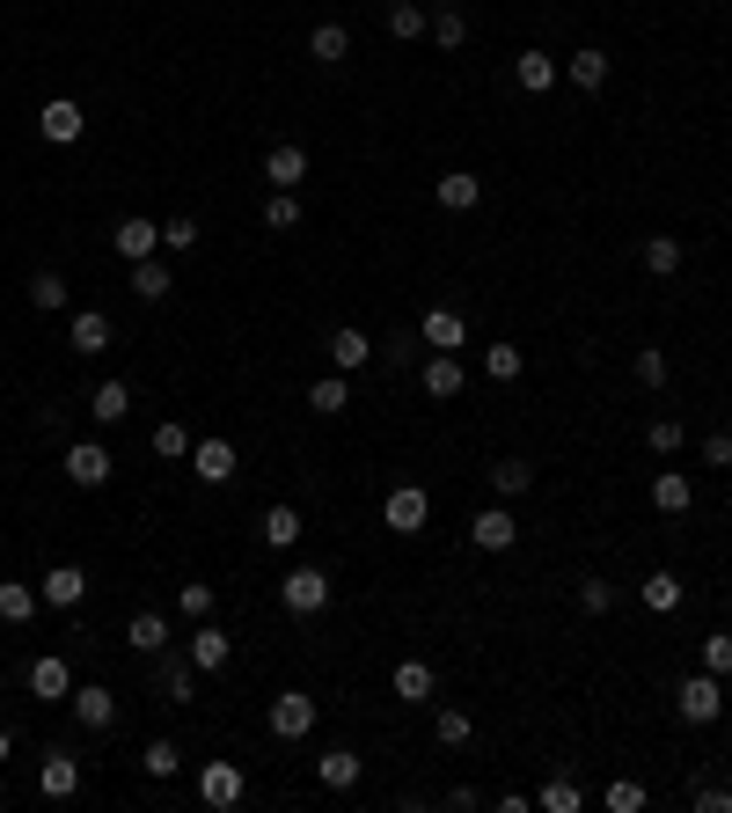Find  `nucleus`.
<instances>
[{"label":"nucleus","instance_id":"obj_56","mask_svg":"<svg viewBox=\"0 0 732 813\" xmlns=\"http://www.w3.org/2000/svg\"><path fill=\"white\" fill-rule=\"evenodd\" d=\"M8 747H16V741H8V725H0V762H8Z\"/></svg>","mask_w":732,"mask_h":813},{"label":"nucleus","instance_id":"obj_55","mask_svg":"<svg viewBox=\"0 0 732 813\" xmlns=\"http://www.w3.org/2000/svg\"><path fill=\"white\" fill-rule=\"evenodd\" d=\"M696 806H703V813H732V792H725V784H703Z\"/></svg>","mask_w":732,"mask_h":813},{"label":"nucleus","instance_id":"obj_24","mask_svg":"<svg viewBox=\"0 0 732 813\" xmlns=\"http://www.w3.org/2000/svg\"><path fill=\"white\" fill-rule=\"evenodd\" d=\"M433 191H439V206H447V212H469V206H484V177H469V169H447V177H439Z\"/></svg>","mask_w":732,"mask_h":813},{"label":"nucleus","instance_id":"obj_47","mask_svg":"<svg viewBox=\"0 0 732 813\" xmlns=\"http://www.w3.org/2000/svg\"><path fill=\"white\" fill-rule=\"evenodd\" d=\"M521 367H527L521 345H491V353H484V374H491V381H521Z\"/></svg>","mask_w":732,"mask_h":813},{"label":"nucleus","instance_id":"obj_50","mask_svg":"<svg viewBox=\"0 0 732 813\" xmlns=\"http://www.w3.org/2000/svg\"><path fill=\"white\" fill-rule=\"evenodd\" d=\"M155 455H161V462H184V455H191V433H184L176 418H169V425H155Z\"/></svg>","mask_w":732,"mask_h":813},{"label":"nucleus","instance_id":"obj_9","mask_svg":"<svg viewBox=\"0 0 732 813\" xmlns=\"http://www.w3.org/2000/svg\"><path fill=\"white\" fill-rule=\"evenodd\" d=\"M264 184H271V191H300V184H308V147L279 140L271 155H264Z\"/></svg>","mask_w":732,"mask_h":813},{"label":"nucleus","instance_id":"obj_49","mask_svg":"<svg viewBox=\"0 0 732 813\" xmlns=\"http://www.w3.org/2000/svg\"><path fill=\"white\" fill-rule=\"evenodd\" d=\"M161 249H169V257H191V249H198V220H191V212L161 228Z\"/></svg>","mask_w":732,"mask_h":813},{"label":"nucleus","instance_id":"obj_32","mask_svg":"<svg viewBox=\"0 0 732 813\" xmlns=\"http://www.w3.org/2000/svg\"><path fill=\"white\" fill-rule=\"evenodd\" d=\"M300 528H308V520H300V506H271V513H264V543H271V549H294Z\"/></svg>","mask_w":732,"mask_h":813},{"label":"nucleus","instance_id":"obj_29","mask_svg":"<svg viewBox=\"0 0 732 813\" xmlns=\"http://www.w3.org/2000/svg\"><path fill=\"white\" fill-rule=\"evenodd\" d=\"M462 337H469V323L454 316V308H425V345H433V353H454Z\"/></svg>","mask_w":732,"mask_h":813},{"label":"nucleus","instance_id":"obj_3","mask_svg":"<svg viewBox=\"0 0 732 813\" xmlns=\"http://www.w3.org/2000/svg\"><path fill=\"white\" fill-rule=\"evenodd\" d=\"M315 718H323V711H315L308 690H279L271 696V733H279V741H308Z\"/></svg>","mask_w":732,"mask_h":813},{"label":"nucleus","instance_id":"obj_57","mask_svg":"<svg viewBox=\"0 0 732 813\" xmlns=\"http://www.w3.org/2000/svg\"><path fill=\"white\" fill-rule=\"evenodd\" d=\"M725 704H732V690H725Z\"/></svg>","mask_w":732,"mask_h":813},{"label":"nucleus","instance_id":"obj_38","mask_svg":"<svg viewBox=\"0 0 732 813\" xmlns=\"http://www.w3.org/2000/svg\"><path fill=\"white\" fill-rule=\"evenodd\" d=\"M527 484H535V469H527L521 455H506V462H491V492H506V498H521Z\"/></svg>","mask_w":732,"mask_h":813},{"label":"nucleus","instance_id":"obj_42","mask_svg":"<svg viewBox=\"0 0 732 813\" xmlns=\"http://www.w3.org/2000/svg\"><path fill=\"white\" fill-rule=\"evenodd\" d=\"M140 770H147V777H176V770H184V747H176V741H147Z\"/></svg>","mask_w":732,"mask_h":813},{"label":"nucleus","instance_id":"obj_11","mask_svg":"<svg viewBox=\"0 0 732 813\" xmlns=\"http://www.w3.org/2000/svg\"><path fill=\"white\" fill-rule=\"evenodd\" d=\"M418 381H425V396H433V404H454V396H462V381H469V374H462V359H454V353H425Z\"/></svg>","mask_w":732,"mask_h":813},{"label":"nucleus","instance_id":"obj_7","mask_svg":"<svg viewBox=\"0 0 732 813\" xmlns=\"http://www.w3.org/2000/svg\"><path fill=\"white\" fill-rule=\"evenodd\" d=\"M67 477H73V492H96V484H110V447H103V440H73V447H67Z\"/></svg>","mask_w":732,"mask_h":813},{"label":"nucleus","instance_id":"obj_31","mask_svg":"<svg viewBox=\"0 0 732 813\" xmlns=\"http://www.w3.org/2000/svg\"><path fill=\"white\" fill-rule=\"evenodd\" d=\"M315 777L330 784V792H352V784H359V755H352V747H330V755L315 762Z\"/></svg>","mask_w":732,"mask_h":813},{"label":"nucleus","instance_id":"obj_13","mask_svg":"<svg viewBox=\"0 0 732 813\" xmlns=\"http://www.w3.org/2000/svg\"><path fill=\"white\" fill-rule=\"evenodd\" d=\"M469 543H476V549H513V543H521V520H513L506 506H484V513L469 520Z\"/></svg>","mask_w":732,"mask_h":813},{"label":"nucleus","instance_id":"obj_30","mask_svg":"<svg viewBox=\"0 0 732 813\" xmlns=\"http://www.w3.org/2000/svg\"><path fill=\"white\" fill-rule=\"evenodd\" d=\"M37 608H44V594H37V586H22V579L0 586V623H16V631H22V623H30Z\"/></svg>","mask_w":732,"mask_h":813},{"label":"nucleus","instance_id":"obj_51","mask_svg":"<svg viewBox=\"0 0 732 813\" xmlns=\"http://www.w3.org/2000/svg\"><path fill=\"white\" fill-rule=\"evenodd\" d=\"M578 608H586V616H609V608H615V586L609 579H578Z\"/></svg>","mask_w":732,"mask_h":813},{"label":"nucleus","instance_id":"obj_20","mask_svg":"<svg viewBox=\"0 0 732 813\" xmlns=\"http://www.w3.org/2000/svg\"><path fill=\"white\" fill-rule=\"evenodd\" d=\"M73 353H81V359H96V353H103V345H110V316H103V308H73Z\"/></svg>","mask_w":732,"mask_h":813},{"label":"nucleus","instance_id":"obj_40","mask_svg":"<svg viewBox=\"0 0 732 813\" xmlns=\"http://www.w3.org/2000/svg\"><path fill=\"white\" fill-rule=\"evenodd\" d=\"M388 37H403V44L425 37V8H418V0H388Z\"/></svg>","mask_w":732,"mask_h":813},{"label":"nucleus","instance_id":"obj_22","mask_svg":"<svg viewBox=\"0 0 732 813\" xmlns=\"http://www.w3.org/2000/svg\"><path fill=\"white\" fill-rule=\"evenodd\" d=\"M557 59H550V52H521V59H513V81H521V89L527 96H550V89H557Z\"/></svg>","mask_w":732,"mask_h":813},{"label":"nucleus","instance_id":"obj_36","mask_svg":"<svg viewBox=\"0 0 732 813\" xmlns=\"http://www.w3.org/2000/svg\"><path fill=\"white\" fill-rule=\"evenodd\" d=\"M469 733H476L469 711H454V704H439V711H433V741H439V747H469Z\"/></svg>","mask_w":732,"mask_h":813},{"label":"nucleus","instance_id":"obj_17","mask_svg":"<svg viewBox=\"0 0 732 813\" xmlns=\"http://www.w3.org/2000/svg\"><path fill=\"white\" fill-rule=\"evenodd\" d=\"M125 645H132V653H169V616H161V608H132Z\"/></svg>","mask_w":732,"mask_h":813},{"label":"nucleus","instance_id":"obj_19","mask_svg":"<svg viewBox=\"0 0 732 813\" xmlns=\"http://www.w3.org/2000/svg\"><path fill=\"white\" fill-rule=\"evenodd\" d=\"M366 359H374V337H366V330H352V323H345V330H330V367L337 374H359Z\"/></svg>","mask_w":732,"mask_h":813},{"label":"nucleus","instance_id":"obj_5","mask_svg":"<svg viewBox=\"0 0 732 813\" xmlns=\"http://www.w3.org/2000/svg\"><path fill=\"white\" fill-rule=\"evenodd\" d=\"M382 520L396 535H418L425 520H433V498H425V484H396V492H388V506H382Z\"/></svg>","mask_w":732,"mask_h":813},{"label":"nucleus","instance_id":"obj_48","mask_svg":"<svg viewBox=\"0 0 732 813\" xmlns=\"http://www.w3.org/2000/svg\"><path fill=\"white\" fill-rule=\"evenodd\" d=\"M264 228H279V235L300 228V198H294V191H271V206H264Z\"/></svg>","mask_w":732,"mask_h":813},{"label":"nucleus","instance_id":"obj_54","mask_svg":"<svg viewBox=\"0 0 732 813\" xmlns=\"http://www.w3.org/2000/svg\"><path fill=\"white\" fill-rule=\"evenodd\" d=\"M703 462H711V469H732V433H711V440H703Z\"/></svg>","mask_w":732,"mask_h":813},{"label":"nucleus","instance_id":"obj_16","mask_svg":"<svg viewBox=\"0 0 732 813\" xmlns=\"http://www.w3.org/2000/svg\"><path fill=\"white\" fill-rule=\"evenodd\" d=\"M110 249H118L125 265H140V257H155V249H161V228H155V220H140V212H132V220H118V235H110Z\"/></svg>","mask_w":732,"mask_h":813},{"label":"nucleus","instance_id":"obj_8","mask_svg":"<svg viewBox=\"0 0 732 813\" xmlns=\"http://www.w3.org/2000/svg\"><path fill=\"white\" fill-rule=\"evenodd\" d=\"M184 653H191V667H198V674H220L227 660H235V637H227L220 623L206 616V623H198V631H191V645H184Z\"/></svg>","mask_w":732,"mask_h":813},{"label":"nucleus","instance_id":"obj_41","mask_svg":"<svg viewBox=\"0 0 732 813\" xmlns=\"http://www.w3.org/2000/svg\"><path fill=\"white\" fill-rule=\"evenodd\" d=\"M30 301L44 308V316H59V308H67L73 294H67V279H59V271H37V279H30Z\"/></svg>","mask_w":732,"mask_h":813},{"label":"nucleus","instance_id":"obj_10","mask_svg":"<svg viewBox=\"0 0 732 813\" xmlns=\"http://www.w3.org/2000/svg\"><path fill=\"white\" fill-rule=\"evenodd\" d=\"M67 704H73V718H81L88 733H110V725H118V696H110L103 682H81V690H73Z\"/></svg>","mask_w":732,"mask_h":813},{"label":"nucleus","instance_id":"obj_18","mask_svg":"<svg viewBox=\"0 0 732 813\" xmlns=\"http://www.w3.org/2000/svg\"><path fill=\"white\" fill-rule=\"evenodd\" d=\"M308 59H315V67H345V59H352V30H345V22H315V30H308Z\"/></svg>","mask_w":732,"mask_h":813},{"label":"nucleus","instance_id":"obj_27","mask_svg":"<svg viewBox=\"0 0 732 813\" xmlns=\"http://www.w3.org/2000/svg\"><path fill=\"white\" fill-rule=\"evenodd\" d=\"M652 506L660 513H689L696 506V484L681 477V469H660V477H652Z\"/></svg>","mask_w":732,"mask_h":813},{"label":"nucleus","instance_id":"obj_6","mask_svg":"<svg viewBox=\"0 0 732 813\" xmlns=\"http://www.w3.org/2000/svg\"><path fill=\"white\" fill-rule=\"evenodd\" d=\"M37 132H44L52 147H73L88 132V118H81V103H73V96H52V103L37 110Z\"/></svg>","mask_w":732,"mask_h":813},{"label":"nucleus","instance_id":"obj_26","mask_svg":"<svg viewBox=\"0 0 732 813\" xmlns=\"http://www.w3.org/2000/svg\"><path fill=\"white\" fill-rule=\"evenodd\" d=\"M308 410H315V418H337V410H352V381H345V374H323V381H308Z\"/></svg>","mask_w":732,"mask_h":813},{"label":"nucleus","instance_id":"obj_1","mask_svg":"<svg viewBox=\"0 0 732 813\" xmlns=\"http://www.w3.org/2000/svg\"><path fill=\"white\" fill-rule=\"evenodd\" d=\"M718 711H725V682L718 674H689L674 690V718L681 725H718Z\"/></svg>","mask_w":732,"mask_h":813},{"label":"nucleus","instance_id":"obj_4","mask_svg":"<svg viewBox=\"0 0 732 813\" xmlns=\"http://www.w3.org/2000/svg\"><path fill=\"white\" fill-rule=\"evenodd\" d=\"M243 792H249V777H243V762H206V770H198V799H206L212 813H227V806H243Z\"/></svg>","mask_w":732,"mask_h":813},{"label":"nucleus","instance_id":"obj_43","mask_svg":"<svg viewBox=\"0 0 732 813\" xmlns=\"http://www.w3.org/2000/svg\"><path fill=\"white\" fill-rule=\"evenodd\" d=\"M601 806H609V813H645V784H637V777H615L609 792H601Z\"/></svg>","mask_w":732,"mask_h":813},{"label":"nucleus","instance_id":"obj_23","mask_svg":"<svg viewBox=\"0 0 732 813\" xmlns=\"http://www.w3.org/2000/svg\"><path fill=\"white\" fill-rule=\"evenodd\" d=\"M37 792H44V799H73V792H81V762H73V755H44Z\"/></svg>","mask_w":732,"mask_h":813},{"label":"nucleus","instance_id":"obj_12","mask_svg":"<svg viewBox=\"0 0 732 813\" xmlns=\"http://www.w3.org/2000/svg\"><path fill=\"white\" fill-rule=\"evenodd\" d=\"M37 594H44V608H81L88 602V572L81 565H52L44 579H37Z\"/></svg>","mask_w":732,"mask_h":813},{"label":"nucleus","instance_id":"obj_2","mask_svg":"<svg viewBox=\"0 0 732 813\" xmlns=\"http://www.w3.org/2000/svg\"><path fill=\"white\" fill-rule=\"evenodd\" d=\"M279 608L286 616H323V608H330V572H315V565L286 572L279 579Z\"/></svg>","mask_w":732,"mask_h":813},{"label":"nucleus","instance_id":"obj_44","mask_svg":"<svg viewBox=\"0 0 732 813\" xmlns=\"http://www.w3.org/2000/svg\"><path fill=\"white\" fill-rule=\"evenodd\" d=\"M681 440H689V433H681V418H652V425H645V447H652L660 462L681 455Z\"/></svg>","mask_w":732,"mask_h":813},{"label":"nucleus","instance_id":"obj_25","mask_svg":"<svg viewBox=\"0 0 732 813\" xmlns=\"http://www.w3.org/2000/svg\"><path fill=\"white\" fill-rule=\"evenodd\" d=\"M88 418L96 425H125L132 418V381H103V389L88 396Z\"/></svg>","mask_w":732,"mask_h":813},{"label":"nucleus","instance_id":"obj_15","mask_svg":"<svg viewBox=\"0 0 732 813\" xmlns=\"http://www.w3.org/2000/svg\"><path fill=\"white\" fill-rule=\"evenodd\" d=\"M235 469H243V455H235L227 440H198V447H191V477H198V484H227Z\"/></svg>","mask_w":732,"mask_h":813},{"label":"nucleus","instance_id":"obj_14","mask_svg":"<svg viewBox=\"0 0 732 813\" xmlns=\"http://www.w3.org/2000/svg\"><path fill=\"white\" fill-rule=\"evenodd\" d=\"M30 696H44V704H67L73 696V667H67V653H44L30 667Z\"/></svg>","mask_w":732,"mask_h":813},{"label":"nucleus","instance_id":"obj_35","mask_svg":"<svg viewBox=\"0 0 732 813\" xmlns=\"http://www.w3.org/2000/svg\"><path fill=\"white\" fill-rule=\"evenodd\" d=\"M645 271L652 279H674L681 271V235H645Z\"/></svg>","mask_w":732,"mask_h":813},{"label":"nucleus","instance_id":"obj_28","mask_svg":"<svg viewBox=\"0 0 732 813\" xmlns=\"http://www.w3.org/2000/svg\"><path fill=\"white\" fill-rule=\"evenodd\" d=\"M433 690H439V674L425 667V660H403L396 667V696L403 704H433Z\"/></svg>","mask_w":732,"mask_h":813},{"label":"nucleus","instance_id":"obj_37","mask_svg":"<svg viewBox=\"0 0 732 813\" xmlns=\"http://www.w3.org/2000/svg\"><path fill=\"white\" fill-rule=\"evenodd\" d=\"M535 806H542V813H578V806H586V792H578L572 777H550V784L535 792Z\"/></svg>","mask_w":732,"mask_h":813},{"label":"nucleus","instance_id":"obj_45","mask_svg":"<svg viewBox=\"0 0 732 813\" xmlns=\"http://www.w3.org/2000/svg\"><path fill=\"white\" fill-rule=\"evenodd\" d=\"M703 674L732 682V631H711V637H703Z\"/></svg>","mask_w":732,"mask_h":813},{"label":"nucleus","instance_id":"obj_46","mask_svg":"<svg viewBox=\"0 0 732 813\" xmlns=\"http://www.w3.org/2000/svg\"><path fill=\"white\" fill-rule=\"evenodd\" d=\"M433 44H439V52H462V44H469V22L454 16V8H439V16H433Z\"/></svg>","mask_w":732,"mask_h":813},{"label":"nucleus","instance_id":"obj_21","mask_svg":"<svg viewBox=\"0 0 732 813\" xmlns=\"http://www.w3.org/2000/svg\"><path fill=\"white\" fill-rule=\"evenodd\" d=\"M564 73H572V89L601 96V89H609V52H601V44H586V52H572V59H564Z\"/></svg>","mask_w":732,"mask_h":813},{"label":"nucleus","instance_id":"obj_33","mask_svg":"<svg viewBox=\"0 0 732 813\" xmlns=\"http://www.w3.org/2000/svg\"><path fill=\"white\" fill-rule=\"evenodd\" d=\"M637 602H645L652 616H674V608H681V579H674V572H652V579L637 586Z\"/></svg>","mask_w":732,"mask_h":813},{"label":"nucleus","instance_id":"obj_53","mask_svg":"<svg viewBox=\"0 0 732 813\" xmlns=\"http://www.w3.org/2000/svg\"><path fill=\"white\" fill-rule=\"evenodd\" d=\"M666 374H674V367H666V353H660V345H645V353H637V381H645V389H666Z\"/></svg>","mask_w":732,"mask_h":813},{"label":"nucleus","instance_id":"obj_39","mask_svg":"<svg viewBox=\"0 0 732 813\" xmlns=\"http://www.w3.org/2000/svg\"><path fill=\"white\" fill-rule=\"evenodd\" d=\"M161 690H169V704H191V696H198V667H191V653L161 667Z\"/></svg>","mask_w":732,"mask_h":813},{"label":"nucleus","instance_id":"obj_52","mask_svg":"<svg viewBox=\"0 0 732 813\" xmlns=\"http://www.w3.org/2000/svg\"><path fill=\"white\" fill-rule=\"evenodd\" d=\"M176 608H184L191 623H206V616H212V586H198V579H191V586H176Z\"/></svg>","mask_w":732,"mask_h":813},{"label":"nucleus","instance_id":"obj_34","mask_svg":"<svg viewBox=\"0 0 732 813\" xmlns=\"http://www.w3.org/2000/svg\"><path fill=\"white\" fill-rule=\"evenodd\" d=\"M169 265H161V257H140V265H132V294H140V301H169Z\"/></svg>","mask_w":732,"mask_h":813}]
</instances>
